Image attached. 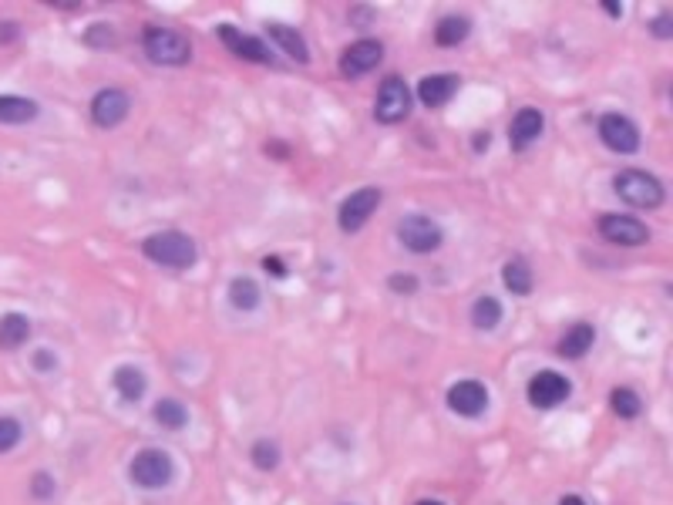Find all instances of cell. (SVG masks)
I'll use <instances>...</instances> for the list:
<instances>
[{"label":"cell","mask_w":673,"mask_h":505,"mask_svg":"<svg viewBox=\"0 0 673 505\" xmlns=\"http://www.w3.org/2000/svg\"><path fill=\"white\" fill-rule=\"evenodd\" d=\"M141 252H145L152 263H158V267H166V270H189L199 256L192 236H185L179 229L152 233V236L141 243Z\"/></svg>","instance_id":"6da1fadb"},{"label":"cell","mask_w":673,"mask_h":505,"mask_svg":"<svg viewBox=\"0 0 673 505\" xmlns=\"http://www.w3.org/2000/svg\"><path fill=\"white\" fill-rule=\"evenodd\" d=\"M613 189H617V196L623 199L626 206H633V210H660L663 199H667L657 175H650L643 168H623V172H617Z\"/></svg>","instance_id":"7a4b0ae2"},{"label":"cell","mask_w":673,"mask_h":505,"mask_svg":"<svg viewBox=\"0 0 673 505\" xmlns=\"http://www.w3.org/2000/svg\"><path fill=\"white\" fill-rule=\"evenodd\" d=\"M141 47H145V57L152 64H158V68H183L185 61L192 57L189 41L175 28H145Z\"/></svg>","instance_id":"3957f363"},{"label":"cell","mask_w":673,"mask_h":505,"mask_svg":"<svg viewBox=\"0 0 673 505\" xmlns=\"http://www.w3.org/2000/svg\"><path fill=\"white\" fill-rule=\"evenodd\" d=\"M411 105L414 101H411L407 81L391 74V78H384L378 98H374V118H378L380 125H401V122H407V115H411Z\"/></svg>","instance_id":"277c9868"},{"label":"cell","mask_w":673,"mask_h":505,"mask_svg":"<svg viewBox=\"0 0 673 505\" xmlns=\"http://www.w3.org/2000/svg\"><path fill=\"white\" fill-rule=\"evenodd\" d=\"M128 475H132V482H135L139 489H145V492L166 489L168 482H172V458H168L166 451H158V449H145V451H139V455L132 458V465H128Z\"/></svg>","instance_id":"5b68a950"},{"label":"cell","mask_w":673,"mask_h":505,"mask_svg":"<svg viewBox=\"0 0 673 505\" xmlns=\"http://www.w3.org/2000/svg\"><path fill=\"white\" fill-rule=\"evenodd\" d=\"M596 132H600V141H603L609 152L633 155L640 149V128H636V122H630L626 115L606 112L603 118L596 122Z\"/></svg>","instance_id":"8992f818"},{"label":"cell","mask_w":673,"mask_h":505,"mask_svg":"<svg viewBox=\"0 0 673 505\" xmlns=\"http://www.w3.org/2000/svg\"><path fill=\"white\" fill-rule=\"evenodd\" d=\"M397 239L405 243V250L418 252V256H424V252H435L438 246H441V226L431 223L428 216H405L401 223H397Z\"/></svg>","instance_id":"52a82bcc"},{"label":"cell","mask_w":673,"mask_h":505,"mask_svg":"<svg viewBox=\"0 0 673 505\" xmlns=\"http://www.w3.org/2000/svg\"><path fill=\"white\" fill-rule=\"evenodd\" d=\"M380 189H357V193H351V196L340 202V210H336V223H340V229L344 233H357V229H364V223L378 212L380 206Z\"/></svg>","instance_id":"ba28073f"},{"label":"cell","mask_w":673,"mask_h":505,"mask_svg":"<svg viewBox=\"0 0 673 505\" xmlns=\"http://www.w3.org/2000/svg\"><path fill=\"white\" fill-rule=\"evenodd\" d=\"M525 394H529L532 407L549 411V407H559L562 401L573 394V384L562 378L559 371H539V374H532V381H529Z\"/></svg>","instance_id":"9c48e42d"},{"label":"cell","mask_w":673,"mask_h":505,"mask_svg":"<svg viewBox=\"0 0 673 505\" xmlns=\"http://www.w3.org/2000/svg\"><path fill=\"white\" fill-rule=\"evenodd\" d=\"M600 236L606 243H617V246H643L646 239H650V229L640 219H633V216L609 212V216L600 219Z\"/></svg>","instance_id":"30bf717a"},{"label":"cell","mask_w":673,"mask_h":505,"mask_svg":"<svg viewBox=\"0 0 673 505\" xmlns=\"http://www.w3.org/2000/svg\"><path fill=\"white\" fill-rule=\"evenodd\" d=\"M380 61H384V44L364 38V41H354L351 47L340 55V74H344V78H361V74L378 68Z\"/></svg>","instance_id":"8fae6325"},{"label":"cell","mask_w":673,"mask_h":505,"mask_svg":"<svg viewBox=\"0 0 673 505\" xmlns=\"http://www.w3.org/2000/svg\"><path fill=\"white\" fill-rule=\"evenodd\" d=\"M128 108H132V98H128V91H122V88H101L98 95L91 98V118L101 128L122 125Z\"/></svg>","instance_id":"7c38bea8"},{"label":"cell","mask_w":673,"mask_h":505,"mask_svg":"<svg viewBox=\"0 0 673 505\" xmlns=\"http://www.w3.org/2000/svg\"><path fill=\"white\" fill-rule=\"evenodd\" d=\"M216 34H219V41H223L236 57H243V61H252V64H273V61H277V57H273V51H269L260 38L243 34V30L233 28V24H223Z\"/></svg>","instance_id":"4fadbf2b"},{"label":"cell","mask_w":673,"mask_h":505,"mask_svg":"<svg viewBox=\"0 0 673 505\" xmlns=\"http://www.w3.org/2000/svg\"><path fill=\"white\" fill-rule=\"evenodd\" d=\"M448 407L462 418H478L489 407V391L478 381H458L448 388Z\"/></svg>","instance_id":"5bb4252c"},{"label":"cell","mask_w":673,"mask_h":505,"mask_svg":"<svg viewBox=\"0 0 673 505\" xmlns=\"http://www.w3.org/2000/svg\"><path fill=\"white\" fill-rule=\"evenodd\" d=\"M542 128H546V118H542L539 108H522V112L512 118V125H508V141H512V149H515V152H525L532 141H539Z\"/></svg>","instance_id":"9a60e30c"},{"label":"cell","mask_w":673,"mask_h":505,"mask_svg":"<svg viewBox=\"0 0 673 505\" xmlns=\"http://www.w3.org/2000/svg\"><path fill=\"white\" fill-rule=\"evenodd\" d=\"M455 91H458V74H451V71L428 74L418 84V101L424 108H441V105H448Z\"/></svg>","instance_id":"2e32d148"},{"label":"cell","mask_w":673,"mask_h":505,"mask_svg":"<svg viewBox=\"0 0 673 505\" xmlns=\"http://www.w3.org/2000/svg\"><path fill=\"white\" fill-rule=\"evenodd\" d=\"M592 344H596V330H592L589 323H575V327H569V330L562 334L559 354L566 361H579V357H586V354L592 351Z\"/></svg>","instance_id":"e0dca14e"},{"label":"cell","mask_w":673,"mask_h":505,"mask_svg":"<svg viewBox=\"0 0 673 505\" xmlns=\"http://www.w3.org/2000/svg\"><path fill=\"white\" fill-rule=\"evenodd\" d=\"M502 283H505V290L515 296L532 294V267H529V260H525V256H512L502 267Z\"/></svg>","instance_id":"ac0fdd59"},{"label":"cell","mask_w":673,"mask_h":505,"mask_svg":"<svg viewBox=\"0 0 673 505\" xmlns=\"http://www.w3.org/2000/svg\"><path fill=\"white\" fill-rule=\"evenodd\" d=\"M267 34H269V41L277 44V47H283L294 61H300V64H307L310 61L307 41H303V34H300L296 28H286V24H267Z\"/></svg>","instance_id":"d6986e66"},{"label":"cell","mask_w":673,"mask_h":505,"mask_svg":"<svg viewBox=\"0 0 673 505\" xmlns=\"http://www.w3.org/2000/svg\"><path fill=\"white\" fill-rule=\"evenodd\" d=\"M30 337V321L24 313H4L0 317V351H17Z\"/></svg>","instance_id":"ffe728a7"},{"label":"cell","mask_w":673,"mask_h":505,"mask_svg":"<svg viewBox=\"0 0 673 505\" xmlns=\"http://www.w3.org/2000/svg\"><path fill=\"white\" fill-rule=\"evenodd\" d=\"M38 115V101L21 95H0V125H24Z\"/></svg>","instance_id":"44dd1931"},{"label":"cell","mask_w":673,"mask_h":505,"mask_svg":"<svg viewBox=\"0 0 673 505\" xmlns=\"http://www.w3.org/2000/svg\"><path fill=\"white\" fill-rule=\"evenodd\" d=\"M468 34H472V21H468V17H462V14H448V17H441V21H438L435 44H438V47H458Z\"/></svg>","instance_id":"7402d4cb"},{"label":"cell","mask_w":673,"mask_h":505,"mask_svg":"<svg viewBox=\"0 0 673 505\" xmlns=\"http://www.w3.org/2000/svg\"><path fill=\"white\" fill-rule=\"evenodd\" d=\"M115 391L122 394L125 401H141V394H145V388H149V381H145V374H141L135 364H122L118 371H115Z\"/></svg>","instance_id":"603a6c76"},{"label":"cell","mask_w":673,"mask_h":505,"mask_svg":"<svg viewBox=\"0 0 673 505\" xmlns=\"http://www.w3.org/2000/svg\"><path fill=\"white\" fill-rule=\"evenodd\" d=\"M260 300H263L260 283L250 280V277H236V280L229 283V304L236 310H243V313H250V310L260 307Z\"/></svg>","instance_id":"cb8c5ba5"},{"label":"cell","mask_w":673,"mask_h":505,"mask_svg":"<svg viewBox=\"0 0 673 505\" xmlns=\"http://www.w3.org/2000/svg\"><path fill=\"white\" fill-rule=\"evenodd\" d=\"M502 304L495 300V296H478L475 304H472V323H475V330H495L498 323H502Z\"/></svg>","instance_id":"d4e9b609"},{"label":"cell","mask_w":673,"mask_h":505,"mask_svg":"<svg viewBox=\"0 0 673 505\" xmlns=\"http://www.w3.org/2000/svg\"><path fill=\"white\" fill-rule=\"evenodd\" d=\"M152 415L168 432H179V428H185V421H189V411H185L183 401H175V398H162V401L152 407Z\"/></svg>","instance_id":"484cf974"},{"label":"cell","mask_w":673,"mask_h":505,"mask_svg":"<svg viewBox=\"0 0 673 505\" xmlns=\"http://www.w3.org/2000/svg\"><path fill=\"white\" fill-rule=\"evenodd\" d=\"M609 405H613V411H617L619 418H636L640 411H643V401H640V394L633 391V388H613V394H609Z\"/></svg>","instance_id":"4316f807"},{"label":"cell","mask_w":673,"mask_h":505,"mask_svg":"<svg viewBox=\"0 0 673 505\" xmlns=\"http://www.w3.org/2000/svg\"><path fill=\"white\" fill-rule=\"evenodd\" d=\"M250 458H252V465H256L260 472H273V468L280 465V449H277V441H269V438H260V441H252Z\"/></svg>","instance_id":"83f0119b"},{"label":"cell","mask_w":673,"mask_h":505,"mask_svg":"<svg viewBox=\"0 0 673 505\" xmlns=\"http://www.w3.org/2000/svg\"><path fill=\"white\" fill-rule=\"evenodd\" d=\"M21 441V424L14 418H0V455L11 451Z\"/></svg>","instance_id":"f1b7e54d"},{"label":"cell","mask_w":673,"mask_h":505,"mask_svg":"<svg viewBox=\"0 0 673 505\" xmlns=\"http://www.w3.org/2000/svg\"><path fill=\"white\" fill-rule=\"evenodd\" d=\"M388 287H391L394 294H401V296H411V294H418V277L414 273H391L388 277Z\"/></svg>","instance_id":"f546056e"},{"label":"cell","mask_w":673,"mask_h":505,"mask_svg":"<svg viewBox=\"0 0 673 505\" xmlns=\"http://www.w3.org/2000/svg\"><path fill=\"white\" fill-rule=\"evenodd\" d=\"M34 495H38V499L55 495V478L47 475V472H38V475H34Z\"/></svg>","instance_id":"4dcf8cb0"},{"label":"cell","mask_w":673,"mask_h":505,"mask_svg":"<svg viewBox=\"0 0 673 505\" xmlns=\"http://www.w3.org/2000/svg\"><path fill=\"white\" fill-rule=\"evenodd\" d=\"M650 30H653L657 38H673V17L667 14V11H663V14H660L657 21H653V24H650Z\"/></svg>","instance_id":"1f68e13d"},{"label":"cell","mask_w":673,"mask_h":505,"mask_svg":"<svg viewBox=\"0 0 673 505\" xmlns=\"http://www.w3.org/2000/svg\"><path fill=\"white\" fill-rule=\"evenodd\" d=\"M34 367H38V371H55V367H57L55 354H47V351H38V354H34Z\"/></svg>","instance_id":"d6a6232c"},{"label":"cell","mask_w":673,"mask_h":505,"mask_svg":"<svg viewBox=\"0 0 673 505\" xmlns=\"http://www.w3.org/2000/svg\"><path fill=\"white\" fill-rule=\"evenodd\" d=\"M263 270L273 273V277H286V267H283L280 256H267V260H263Z\"/></svg>","instance_id":"836d02e7"},{"label":"cell","mask_w":673,"mask_h":505,"mask_svg":"<svg viewBox=\"0 0 673 505\" xmlns=\"http://www.w3.org/2000/svg\"><path fill=\"white\" fill-rule=\"evenodd\" d=\"M489 141H491V135H489V132H478V135H475V141H472V145H475V152H481V149H489Z\"/></svg>","instance_id":"e575fe53"},{"label":"cell","mask_w":673,"mask_h":505,"mask_svg":"<svg viewBox=\"0 0 673 505\" xmlns=\"http://www.w3.org/2000/svg\"><path fill=\"white\" fill-rule=\"evenodd\" d=\"M559 505H586V499H579V495H562Z\"/></svg>","instance_id":"d590c367"},{"label":"cell","mask_w":673,"mask_h":505,"mask_svg":"<svg viewBox=\"0 0 673 505\" xmlns=\"http://www.w3.org/2000/svg\"><path fill=\"white\" fill-rule=\"evenodd\" d=\"M603 11H606L609 17H619V14H623V7H619V4H603Z\"/></svg>","instance_id":"8d00e7d4"},{"label":"cell","mask_w":673,"mask_h":505,"mask_svg":"<svg viewBox=\"0 0 673 505\" xmlns=\"http://www.w3.org/2000/svg\"><path fill=\"white\" fill-rule=\"evenodd\" d=\"M14 38V28H0V41H11Z\"/></svg>","instance_id":"74e56055"},{"label":"cell","mask_w":673,"mask_h":505,"mask_svg":"<svg viewBox=\"0 0 673 505\" xmlns=\"http://www.w3.org/2000/svg\"><path fill=\"white\" fill-rule=\"evenodd\" d=\"M418 505H445V502H435V499H424V502H418Z\"/></svg>","instance_id":"f35d334b"}]
</instances>
